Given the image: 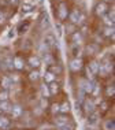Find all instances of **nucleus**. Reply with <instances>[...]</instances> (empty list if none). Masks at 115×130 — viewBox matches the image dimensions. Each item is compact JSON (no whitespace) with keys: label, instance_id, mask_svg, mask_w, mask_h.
<instances>
[{"label":"nucleus","instance_id":"obj_7","mask_svg":"<svg viewBox=\"0 0 115 130\" xmlns=\"http://www.w3.org/2000/svg\"><path fill=\"white\" fill-rule=\"evenodd\" d=\"M12 66H14V70L22 71V70L25 69V59H23V56H21V55L14 56L12 58Z\"/></svg>","mask_w":115,"mask_h":130},{"label":"nucleus","instance_id":"obj_15","mask_svg":"<svg viewBox=\"0 0 115 130\" xmlns=\"http://www.w3.org/2000/svg\"><path fill=\"white\" fill-rule=\"evenodd\" d=\"M114 10H111V11H108L106 14V15H103V22L106 23L107 26H111V27H114Z\"/></svg>","mask_w":115,"mask_h":130},{"label":"nucleus","instance_id":"obj_11","mask_svg":"<svg viewBox=\"0 0 115 130\" xmlns=\"http://www.w3.org/2000/svg\"><path fill=\"white\" fill-rule=\"evenodd\" d=\"M112 73V62H103L100 63L99 74H111Z\"/></svg>","mask_w":115,"mask_h":130},{"label":"nucleus","instance_id":"obj_37","mask_svg":"<svg viewBox=\"0 0 115 130\" xmlns=\"http://www.w3.org/2000/svg\"><path fill=\"white\" fill-rule=\"evenodd\" d=\"M4 22H6V17H4V14L0 11V25H3Z\"/></svg>","mask_w":115,"mask_h":130},{"label":"nucleus","instance_id":"obj_3","mask_svg":"<svg viewBox=\"0 0 115 130\" xmlns=\"http://www.w3.org/2000/svg\"><path fill=\"white\" fill-rule=\"evenodd\" d=\"M0 66H2V69H0V70H3V71H6V73L12 71V70H14V66H12V56H11V55H6L4 58L0 60Z\"/></svg>","mask_w":115,"mask_h":130},{"label":"nucleus","instance_id":"obj_35","mask_svg":"<svg viewBox=\"0 0 115 130\" xmlns=\"http://www.w3.org/2000/svg\"><path fill=\"white\" fill-rule=\"evenodd\" d=\"M106 130H114V121H112V119H108V121H107Z\"/></svg>","mask_w":115,"mask_h":130},{"label":"nucleus","instance_id":"obj_17","mask_svg":"<svg viewBox=\"0 0 115 130\" xmlns=\"http://www.w3.org/2000/svg\"><path fill=\"white\" fill-rule=\"evenodd\" d=\"M10 126H11V119L7 117V115H2L0 117V129L7 130V129H10Z\"/></svg>","mask_w":115,"mask_h":130},{"label":"nucleus","instance_id":"obj_23","mask_svg":"<svg viewBox=\"0 0 115 130\" xmlns=\"http://www.w3.org/2000/svg\"><path fill=\"white\" fill-rule=\"evenodd\" d=\"M81 38H82V34H81L79 30H74L71 33V36H70V40H71L73 44H78L79 41H81Z\"/></svg>","mask_w":115,"mask_h":130},{"label":"nucleus","instance_id":"obj_34","mask_svg":"<svg viewBox=\"0 0 115 130\" xmlns=\"http://www.w3.org/2000/svg\"><path fill=\"white\" fill-rule=\"evenodd\" d=\"M29 29V22H25V23H22V25L19 26V33H26V30Z\"/></svg>","mask_w":115,"mask_h":130},{"label":"nucleus","instance_id":"obj_38","mask_svg":"<svg viewBox=\"0 0 115 130\" xmlns=\"http://www.w3.org/2000/svg\"><path fill=\"white\" fill-rule=\"evenodd\" d=\"M56 27H58V36H60V34H62V27H60V25H59V23L56 25Z\"/></svg>","mask_w":115,"mask_h":130},{"label":"nucleus","instance_id":"obj_2","mask_svg":"<svg viewBox=\"0 0 115 130\" xmlns=\"http://www.w3.org/2000/svg\"><path fill=\"white\" fill-rule=\"evenodd\" d=\"M69 123H71V118L69 117V114L67 115L58 114L54 117V125L56 126V129H60V127H63V126L69 125Z\"/></svg>","mask_w":115,"mask_h":130},{"label":"nucleus","instance_id":"obj_10","mask_svg":"<svg viewBox=\"0 0 115 130\" xmlns=\"http://www.w3.org/2000/svg\"><path fill=\"white\" fill-rule=\"evenodd\" d=\"M12 86H14V84H12V81L10 79L8 75H3L2 78H0V88H2V89L10 90Z\"/></svg>","mask_w":115,"mask_h":130},{"label":"nucleus","instance_id":"obj_28","mask_svg":"<svg viewBox=\"0 0 115 130\" xmlns=\"http://www.w3.org/2000/svg\"><path fill=\"white\" fill-rule=\"evenodd\" d=\"M103 36H104V37H111V38H114V27L106 26V27H104V31H103Z\"/></svg>","mask_w":115,"mask_h":130},{"label":"nucleus","instance_id":"obj_26","mask_svg":"<svg viewBox=\"0 0 115 130\" xmlns=\"http://www.w3.org/2000/svg\"><path fill=\"white\" fill-rule=\"evenodd\" d=\"M48 71L54 73L55 75H60L63 70H62V66L60 64H51V66H48Z\"/></svg>","mask_w":115,"mask_h":130},{"label":"nucleus","instance_id":"obj_27","mask_svg":"<svg viewBox=\"0 0 115 130\" xmlns=\"http://www.w3.org/2000/svg\"><path fill=\"white\" fill-rule=\"evenodd\" d=\"M40 25H41V29H48V27H50V18H48L47 14H44V15L41 17Z\"/></svg>","mask_w":115,"mask_h":130},{"label":"nucleus","instance_id":"obj_4","mask_svg":"<svg viewBox=\"0 0 115 130\" xmlns=\"http://www.w3.org/2000/svg\"><path fill=\"white\" fill-rule=\"evenodd\" d=\"M56 17L59 21H64L67 19L69 17V8H67V4L66 3H60L56 8Z\"/></svg>","mask_w":115,"mask_h":130},{"label":"nucleus","instance_id":"obj_13","mask_svg":"<svg viewBox=\"0 0 115 130\" xmlns=\"http://www.w3.org/2000/svg\"><path fill=\"white\" fill-rule=\"evenodd\" d=\"M48 90H50L51 96H56V94L60 92V84L58 81H54V82L48 84Z\"/></svg>","mask_w":115,"mask_h":130},{"label":"nucleus","instance_id":"obj_39","mask_svg":"<svg viewBox=\"0 0 115 130\" xmlns=\"http://www.w3.org/2000/svg\"><path fill=\"white\" fill-rule=\"evenodd\" d=\"M8 3H11V4H17V3L19 2V0H7Z\"/></svg>","mask_w":115,"mask_h":130},{"label":"nucleus","instance_id":"obj_22","mask_svg":"<svg viewBox=\"0 0 115 130\" xmlns=\"http://www.w3.org/2000/svg\"><path fill=\"white\" fill-rule=\"evenodd\" d=\"M27 77H29V79L32 81V82H38V81L41 79V74H40V71H38V70H32Z\"/></svg>","mask_w":115,"mask_h":130},{"label":"nucleus","instance_id":"obj_44","mask_svg":"<svg viewBox=\"0 0 115 130\" xmlns=\"http://www.w3.org/2000/svg\"><path fill=\"white\" fill-rule=\"evenodd\" d=\"M0 69H2V66H0Z\"/></svg>","mask_w":115,"mask_h":130},{"label":"nucleus","instance_id":"obj_41","mask_svg":"<svg viewBox=\"0 0 115 130\" xmlns=\"http://www.w3.org/2000/svg\"><path fill=\"white\" fill-rule=\"evenodd\" d=\"M103 2H106V3H108V2H114V0H103Z\"/></svg>","mask_w":115,"mask_h":130},{"label":"nucleus","instance_id":"obj_32","mask_svg":"<svg viewBox=\"0 0 115 130\" xmlns=\"http://www.w3.org/2000/svg\"><path fill=\"white\" fill-rule=\"evenodd\" d=\"M8 77H10V79L12 81L14 85H15L17 82H19V81H21V75L17 74V73H14V74H8Z\"/></svg>","mask_w":115,"mask_h":130},{"label":"nucleus","instance_id":"obj_21","mask_svg":"<svg viewBox=\"0 0 115 130\" xmlns=\"http://www.w3.org/2000/svg\"><path fill=\"white\" fill-rule=\"evenodd\" d=\"M110 110V103H108V100H102L100 101V104H99V114L102 115V114H106L107 111Z\"/></svg>","mask_w":115,"mask_h":130},{"label":"nucleus","instance_id":"obj_20","mask_svg":"<svg viewBox=\"0 0 115 130\" xmlns=\"http://www.w3.org/2000/svg\"><path fill=\"white\" fill-rule=\"evenodd\" d=\"M41 78H43V81L48 85V84H51V82H54V81H56V75H55L54 73H51V71H48V70H47V71H45V74L41 77Z\"/></svg>","mask_w":115,"mask_h":130},{"label":"nucleus","instance_id":"obj_24","mask_svg":"<svg viewBox=\"0 0 115 130\" xmlns=\"http://www.w3.org/2000/svg\"><path fill=\"white\" fill-rule=\"evenodd\" d=\"M114 94H115V88H114V85H112V84H111V85H107V86H106V90H104V96H106L107 99H112Z\"/></svg>","mask_w":115,"mask_h":130},{"label":"nucleus","instance_id":"obj_25","mask_svg":"<svg viewBox=\"0 0 115 130\" xmlns=\"http://www.w3.org/2000/svg\"><path fill=\"white\" fill-rule=\"evenodd\" d=\"M99 118H100V114H99V111H97V110H95L92 114L88 115V121H89L90 125H95L96 122L99 121Z\"/></svg>","mask_w":115,"mask_h":130},{"label":"nucleus","instance_id":"obj_1","mask_svg":"<svg viewBox=\"0 0 115 130\" xmlns=\"http://www.w3.org/2000/svg\"><path fill=\"white\" fill-rule=\"evenodd\" d=\"M23 112H25V110H23V105L19 104V103H14L11 110H10V119H12V121H18V119L22 118Z\"/></svg>","mask_w":115,"mask_h":130},{"label":"nucleus","instance_id":"obj_19","mask_svg":"<svg viewBox=\"0 0 115 130\" xmlns=\"http://www.w3.org/2000/svg\"><path fill=\"white\" fill-rule=\"evenodd\" d=\"M69 112H70V103L67 100H64L63 103H59V114L67 115Z\"/></svg>","mask_w":115,"mask_h":130},{"label":"nucleus","instance_id":"obj_36","mask_svg":"<svg viewBox=\"0 0 115 130\" xmlns=\"http://www.w3.org/2000/svg\"><path fill=\"white\" fill-rule=\"evenodd\" d=\"M58 130H74V125L69 123V125H66V126H63V127H60V129H58Z\"/></svg>","mask_w":115,"mask_h":130},{"label":"nucleus","instance_id":"obj_8","mask_svg":"<svg viewBox=\"0 0 115 130\" xmlns=\"http://www.w3.org/2000/svg\"><path fill=\"white\" fill-rule=\"evenodd\" d=\"M81 11H79L78 8L73 10V11L69 12V21H70V23H73V25H78V21H79V17H81Z\"/></svg>","mask_w":115,"mask_h":130},{"label":"nucleus","instance_id":"obj_16","mask_svg":"<svg viewBox=\"0 0 115 130\" xmlns=\"http://www.w3.org/2000/svg\"><path fill=\"white\" fill-rule=\"evenodd\" d=\"M48 48H55L56 47V38H55L54 34H47V36L44 37V43Z\"/></svg>","mask_w":115,"mask_h":130},{"label":"nucleus","instance_id":"obj_18","mask_svg":"<svg viewBox=\"0 0 115 130\" xmlns=\"http://www.w3.org/2000/svg\"><path fill=\"white\" fill-rule=\"evenodd\" d=\"M86 67L92 71L93 75H97V74H99V70H100V63L97 62V60H90L89 64L86 66Z\"/></svg>","mask_w":115,"mask_h":130},{"label":"nucleus","instance_id":"obj_40","mask_svg":"<svg viewBox=\"0 0 115 130\" xmlns=\"http://www.w3.org/2000/svg\"><path fill=\"white\" fill-rule=\"evenodd\" d=\"M14 31H15V30H11V33H10V34H8V36H10V37H12V36H14V34H15V33H14Z\"/></svg>","mask_w":115,"mask_h":130},{"label":"nucleus","instance_id":"obj_30","mask_svg":"<svg viewBox=\"0 0 115 130\" xmlns=\"http://www.w3.org/2000/svg\"><path fill=\"white\" fill-rule=\"evenodd\" d=\"M41 94H43V97H44V99H50V97H51L50 90H48V86L45 85V84H44L43 86H41Z\"/></svg>","mask_w":115,"mask_h":130},{"label":"nucleus","instance_id":"obj_33","mask_svg":"<svg viewBox=\"0 0 115 130\" xmlns=\"http://www.w3.org/2000/svg\"><path fill=\"white\" fill-rule=\"evenodd\" d=\"M34 10V6L33 4H27V3H25V4H22V11L25 12H30Z\"/></svg>","mask_w":115,"mask_h":130},{"label":"nucleus","instance_id":"obj_6","mask_svg":"<svg viewBox=\"0 0 115 130\" xmlns=\"http://www.w3.org/2000/svg\"><path fill=\"white\" fill-rule=\"evenodd\" d=\"M108 11H110V7H108V3H106V2H99L95 7V12H96V15H99V17L106 15Z\"/></svg>","mask_w":115,"mask_h":130},{"label":"nucleus","instance_id":"obj_29","mask_svg":"<svg viewBox=\"0 0 115 130\" xmlns=\"http://www.w3.org/2000/svg\"><path fill=\"white\" fill-rule=\"evenodd\" d=\"M10 100V90L0 89V101H7Z\"/></svg>","mask_w":115,"mask_h":130},{"label":"nucleus","instance_id":"obj_42","mask_svg":"<svg viewBox=\"0 0 115 130\" xmlns=\"http://www.w3.org/2000/svg\"><path fill=\"white\" fill-rule=\"evenodd\" d=\"M47 130H52V129H47Z\"/></svg>","mask_w":115,"mask_h":130},{"label":"nucleus","instance_id":"obj_9","mask_svg":"<svg viewBox=\"0 0 115 130\" xmlns=\"http://www.w3.org/2000/svg\"><path fill=\"white\" fill-rule=\"evenodd\" d=\"M27 64L32 67V70H38V67L41 66V59L38 58V56L32 55V56L27 58Z\"/></svg>","mask_w":115,"mask_h":130},{"label":"nucleus","instance_id":"obj_5","mask_svg":"<svg viewBox=\"0 0 115 130\" xmlns=\"http://www.w3.org/2000/svg\"><path fill=\"white\" fill-rule=\"evenodd\" d=\"M69 67H70V71H73V73H79V71L84 69V62H82V59H81V58H74V59L70 62Z\"/></svg>","mask_w":115,"mask_h":130},{"label":"nucleus","instance_id":"obj_14","mask_svg":"<svg viewBox=\"0 0 115 130\" xmlns=\"http://www.w3.org/2000/svg\"><path fill=\"white\" fill-rule=\"evenodd\" d=\"M95 110H96V105H95V103H93V100L92 99H86L85 103H84V111L86 112V115L92 114Z\"/></svg>","mask_w":115,"mask_h":130},{"label":"nucleus","instance_id":"obj_31","mask_svg":"<svg viewBox=\"0 0 115 130\" xmlns=\"http://www.w3.org/2000/svg\"><path fill=\"white\" fill-rule=\"evenodd\" d=\"M51 114L54 115V117L59 114V103H52L51 104Z\"/></svg>","mask_w":115,"mask_h":130},{"label":"nucleus","instance_id":"obj_43","mask_svg":"<svg viewBox=\"0 0 115 130\" xmlns=\"http://www.w3.org/2000/svg\"><path fill=\"white\" fill-rule=\"evenodd\" d=\"M0 117H2V114H0Z\"/></svg>","mask_w":115,"mask_h":130},{"label":"nucleus","instance_id":"obj_12","mask_svg":"<svg viewBox=\"0 0 115 130\" xmlns=\"http://www.w3.org/2000/svg\"><path fill=\"white\" fill-rule=\"evenodd\" d=\"M12 107V103L10 100L7 101H0V114L2 115H8L10 114V110Z\"/></svg>","mask_w":115,"mask_h":130}]
</instances>
